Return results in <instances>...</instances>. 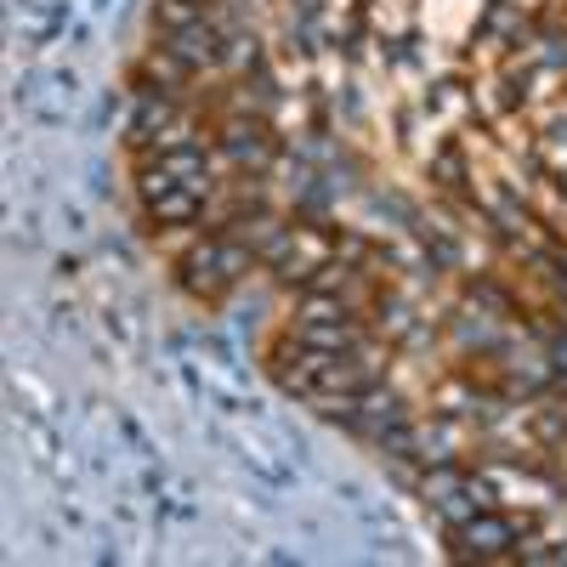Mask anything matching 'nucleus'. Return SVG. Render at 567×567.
Wrapping results in <instances>:
<instances>
[{"label":"nucleus","instance_id":"f257e3e1","mask_svg":"<svg viewBox=\"0 0 567 567\" xmlns=\"http://www.w3.org/2000/svg\"><path fill=\"white\" fill-rule=\"evenodd\" d=\"M171 57H176V63H188V69H198V63H216V57H222L216 28H210V23L176 28V35H171Z\"/></svg>","mask_w":567,"mask_h":567},{"label":"nucleus","instance_id":"f03ea898","mask_svg":"<svg viewBox=\"0 0 567 567\" xmlns=\"http://www.w3.org/2000/svg\"><path fill=\"white\" fill-rule=\"evenodd\" d=\"M516 539V528L505 522V516H471L466 522V550L471 556H494V550H505Z\"/></svg>","mask_w":567,"mask_h":567},{"label":"nucleus","instance_id":"7ed1b4c3","mask_svg":"<svg viewBox=\"0 0 567 567\" xmlns=\"http://www.w3.org/2000/svg\"><path fill=\"white\" fill-rule=\"evenodd\" d=\"M148 210H153V222H193L198 216V193L182 182V188L171 193H159V198H148Z\"/></svg>","mask_w":567,"mask_h":567},{"label":"nucleus","instance_id":"20e7f679","mask_svg":"<svg viewBox=\"0 0 567 567\" xmlns=\"http://www.w3.org/2000/svg\"><path fill=\"white\" fill-rule=\"evenodd\" d=\"M301 341L312 352H346L352 341H358V329H352V324H329V318H312V324L301 329Z\"/></svg>","mask_w":567,"mask_h":567},{"label":"nucleus","instance_id":"39448f33","mask_svg":"<svg viewBox=\"0 0 567 567\" xmlns=\"http://www.w3.org/2000/svg\"><path fill=\"white\" fill-rule=\"evenodd\" d=\"M227 153H233L239 165H267V142H262V131H244V126L227 131Z\"/></svg>","mask_w":567,"mask_h":567},{"label":"nucleus","instance_id":"423d86ee","mask_svg":"<svg viewBox=\"0 0 567 567\" xmlns=\"http://www.w3.org/2000/svg\"><path fill=\"white\" fill-rule=\"evenodd\" d=\"M165 119H171V102H165V97H148L142 109H136V119H131V136L142 142V136H153V131L165 126Z\"/></svg>","mask_w":567,"mask_h":567},{"label":"nucleus","instance_id":"0eeeda50","mask_svg":"<svg viewBox=\"0 0 567 567\" xmlns=\"http://www.w3.org/2000/svg\"><path fill=\"white\" fill-rule=\"evenodd\" d=\"M159 23L176 35V28H193V23H205V18H198V0H159Z\"/></svg>","mask_w":567,"mask_h":567},{"label":"nucleus","instance_id":"6e6552de","mask_svg":"<svg viewBox=\"0 0 567 567\" xmlns=\"http://www.w3.org/2000/svg\"><path fill=\"white\" fill-rule=\"evenodd\" d=\"M363 415L380 420V425H392L397 415H403V409H397V397H392V392H369V397H363Z\"/></svg>","mask_w":567,"mask_h":567},{"label":"nucleus","instance_id":"1a4fd4ad","mask_svg":"<svg viewBox=\"0 0 567 567\" xmlns=\"http://www.w3.org/2000/svg\"><path fill=\"white\" fill-rule=\"evenodd\" d=\"M171 188H182L171 165H159V171H142V198H159V193H171Z\"/></svg>","mask_w":567,"mask_h":567},{"label":"nucleus","instance_id":"9d476101","mask_svg":"<svg viewBox=\"0 0 567 567\" xmlns=\"http://www.w3.org/2000/svg\"><path fill=\"white\" fill-rule=\"evenodd\" d=\"M380 449H392V454H409V449H415V432H409V425H380Z\"/></svg>","mask_w":567,"mask_h":567},{"label":"nucleus","instance_id":"9b49d317","mask_svg":"<svg viewBox=\"0 0 567 567\" xmlns=\"http://www.w3.org/2000/svg\"><path fill=\"white\" fill-rule=\"evenodd\" d=\"M437 176H442V182H459V176H466V165H459V153H437Z\"/></svg>","mask_w":567,"mask_h":567},{"label":"nucleus","instance_id":"f8f14e48","mask_svg":"<svg viewBox=\"0 0 567 567\" xmlns=\"http://www.w3.org/2000/svg\"><path fill=\"white\" fill-rule=\"evenodd\" d=\"M442 511H449L454 522H471V516H477V511H471V499H466V494H449V499H442Z\"/></svg>","mask_w":567,"mask_h":567},{"label":"nucleus","instance_id":"ddd939ff","mask_svg":"<svg viewBox=\"0 0 567 567\" xmlns=\"http://www.w3.org/2000/svg\"><path fill=\"white\" fill-rule=\"evenodd\" d=\"M91 193H97V198L114 193V188H109V165H102V159H91Z\"/></svg>","mask_w":567,"mask_h":567},{"label":"nucleus","instance_id":"4468645a","mask_svg":"<svg viewBox=\"0 0 567 567\" xmlns=\"http://www.w3.org/2000/svg\"><path fill=\"white\" fill-rule=\"evenodd\" d=\"M556 369L567 375V335H562V341H556Z\"/></svg>","mask_w":567,"mask_h":567}]
</instances>
